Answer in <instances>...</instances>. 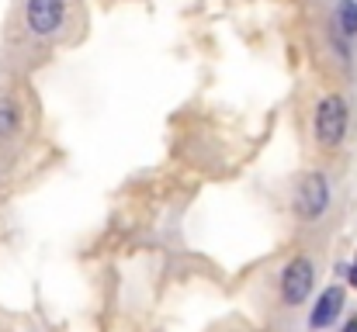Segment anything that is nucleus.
Returning <instances> with one entry per match:
<instances>
[{
  "label": "nucleus",
  "instance_id": "9",
  "mask_svg": "<svg viewBox=\"0 0 357 332\" xmlns=\"http://www.w3.org/2000/svg\"><path fill=\"white\" fill-rule=\"evenodd\" d=\"M351 284H354V287H357V263H354V267H351Z\"/></svg>",
  "mask_w": 357,
  "mask_h": 332
},
{
  "label": "nucleus",
  "instance_id": "6",
  "mask_svg": "<svg viewBox=\"0 0 357 332\" xmlns=\"http://www.w3.org/2000/svg\"><path fill=\"white\" fill-rule=\"evenodd\" d=\"M21 128V108L10 94H0V139H10L17 135Z\"/></svg>",
  "mask_w": 357,
  "mask_h": 332
},
{
  "label": "nucleus",
  "instance_id": "7",
  "mask_svg": "<svg viewBox=\"0 0 357 332\" xmlns=\"http://www.w3.org/2000/svg\"><path fill=\"white\" fill-rule=\"evenodd\" d=\"M340 35L354 38L357 35V0H337V14H333Z\"/></svg>",
  "mask_w": 357,
  "mask_h": 332
},
{
  "label": "nucleus",
  "instance_id": "2",
  "mask_svg": "<svg viewBox=\"0 0 357 332\" xmlns=\"http://www.w3.org/2000/svg\"><path fill=\"white\" fill-rule=\"evenodd\" d=\"M347 128H351V108L340 94H326L316 114H312V135L323 149H337L344 139H347Z\"/></svg>",
  "mask_w": 357,
  "mask_h": 332
},
{
  "label": "nucleus",
  "instance_id": "1",
  "mask_svg": "<svg viewBox=\"0 0 357 332\" xmlns=\"http://www.w3.org/2000/svg\"><path fill=\"white\" fill-rule=\"evenodd\" d=\"M70 24V0H21V28L31 42H56Z\"/></svg>",
  "mask_w": 357,
  "mask_h": 332
},
{
  "label": "nucleus",
  "instance_id": "8",
  "mask_svg": "<svg viewBox=\"0 0 357 332\" xmlns=\"http://www.w3.org/2000/svg\"><path fill=\"white\" fill-rule=\"evenodd\" d=\"M344 332H357V315H351V319L344 322Z\"/></svg>",
  "mask_w": 357,
  "mask_h": 332
},
{
  "label": "nucleus",
  "instance_id": "3",
  "mask_svg": "<svg viewBox=\"0 0 357 332\" xmlns=\"http://www.w3.org/2000/svg\"><path fill=\"white\" fill-rule=\"evenodd\" d=\"M330 198H333V191H330L326 173L309 170V173L298 177V187H295V215L302 221L319 219V215L330 208Z\"/></svg>",
  "mask_w": 357,
  "mask_h": 332
},
{
  "label": "nucleus",
  "instance_id": "5",
  "mask_svg": "<svg viewBox=\"0 0 357 332\" xmlns=\"http://www.w3.org/2000/svg\"><path fill=\"white\" fill-rule=\"evenodd\" d=\"M340 308H344V287H326L323 294H319V301H316V308H312V315H309V326L312 329H326V326H333L337 322V315H340Z\"/></svg>",
  "mask_w": 357,
  "mask_h": 332
},
{
  "label": "nucleus",
  "instance_id": "4",
  "mask_svg": "<svg viewBox=\"0 0 357 332\" xmlns=\"http://www.w3.org/2000/svg\"><path fill=\"white\" fill-rule=\"evenodd\" d=\"M312 287H316V267H312V260L309 256H291L284 263V270H281V301L288 308H298V305L309 301Z\"/></svg>",
  "mask_w": 357,
  "mask_h": 332
}]
</instances>
